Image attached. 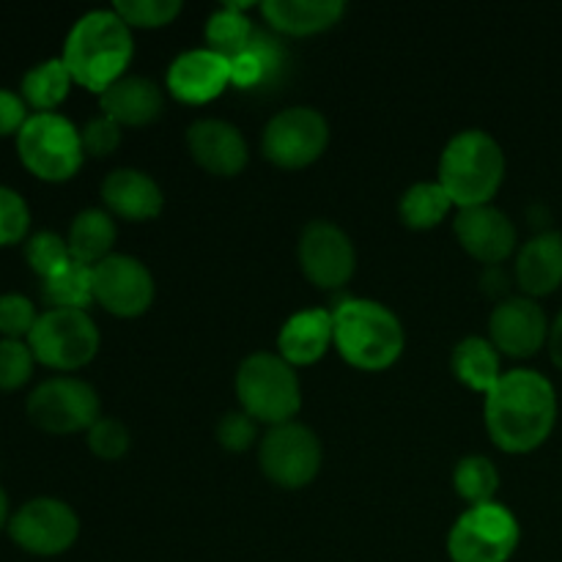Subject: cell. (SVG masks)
Wrapping results in <instances>:
<instances>
[{
	"label": "cell",
	"mask_w": 562,
	"mask_h": 562,
	"mask_svg": "<svg viewBox=\"0 0 562 562\" xmlns=\"http://www.w3.org/2000/svg\"><path fill=\"white\" fill-rule=\"evenodd\" d=\"M231 82L236 88H245V91L263 88V66L250 47L236 55V58H231Z\"/></svg>",
	"instance_id": "obj_40"
},
{
	"label": "cell",
	"mask_w": 562,
	"mask_h": 562,
	"mask_svg": "<svg viewBox=\"0 0 562 562\" xmlns=\"http://www.w3.org/2000/svg\"><path fill=\"white\" fill-rule=\"evenodd\" d=\"M38 316L31 296L16 294V291H5L0 294V338L9 340H27V335L36 327Z\"/></svg>",
	"instance_id": "obj_35"
},
{
	"label": "cell",
	"mask_w": 562,
	"mask_h": 562,
	"mask_svg": "<svg viewBox=\"0 0 562 562\" xmlns=\"http://www.w3.org/2000/svg\"><path fill=\"white\" fill-rule=\"evenodd\" d=\"M86 434H88L86 437L88 448H91V453L102 461L124 459L126 450H130V445H132L130 428H126L119 417L102 415L91 428H88Z\"/></svg>",
	"instance_id": "obj_36"
},
{
	"label": "cell",
	"mask_w": 562,
	"mask_h": 562,
	"mask_svg": "<svg viewBox=\"0 0 562 562\" xmlns=\"http://www.w3.org/2000/svg\"><path fill=\"white\" fill-rule=\"evenodd\" d=\"M33 368H36V357L27 340L0 338V390L3 393L25 387L33 376Z\"/></svg>",
	"instance_id": "obj_34"
},
{
	"label": "cell",
	"mask_w": 562,
	"mask_h": 562,
	"mask_svg": "<svg viewBox=\"0 0 562 562\" xmlns=\"http://www.w3.org/2000/svg\"><path fill=\"white\" fill-rule=\"evenodd\" d=\"M333 346L357 371H384L404 355V324L382 302L344 300L333 311Z\"/></svg>",
	"instance_id": "obj_3"
},
{
	"label": "cell",
	"mask_w": 562,
	"mask_h": 562,
	"mask_svg": "<svg viewBox=\"0 0 562 562\" xmlns=\"http://www.w3.org/2000/svg\"><path fill=\"white\" fill-rule=\"evenodd\" d=\"M333 346V311L307 307L280 327L278 355L289 366H313Z\"/></svg>",
	"instance_id": "obj_22"
},
{
	"label": "cell",
	"mask_w": 562,
	"mask_h": 562,
	"mask_svg": "<svg viewBox=\"0 0 562 562\" xmlns=\"http://www.w3.org/2000/svg\"><path fill=\"white\" fill-rule=\"evenodd\" d=\"M453 231L459 236V245L486 267H497V263L508 261L516 252V245H519L514 220L503 209L492 206V203L459 209Z\"/></svg>",
	"instance_id": "obj_16"
},
{
	"label": "cell",
	"mask_w": 562,
	"mask_h": 562,
	"mask_svg": "<svg viewBox=\"0 0 562 562\" xmlns=\"http://www.w3.org/2000/svg\"><path fill=\"white\" fill-rule=\"evenodd\" d=\"M115 239H119V228L108 209H82L75 214L66 234V245L75 261L86 263V267H97L108 256H113Z\"/></svg>",
	"instance_id": "obj_24"
},
{
	"label": "cell",
	"mask_w": 562,
	"mask_h": 562,
	"mask_svg": "<svg viewBox=\"0 0 562 562\" xmlns=\"http://www.w3.org/2000/svg\"><path fill=\"white\" fill-rule=\"evenodd\" d=\"M549 327L552 324L538 300H530L525 294L508 296V300L497 302L488 316V340L497 346L499 355L525 360L547 346Z\"/></svg>",
	"instance_id": "obj_15"
},
{
	"label": "cell",
	"mask_w": 562,
	"mask_h": 562,
	"mask_svg": "<svg viewBox=\"0 0 562 562\" xmlns=\"http://www.w3.org/2000/svg\"><path fill=\"white\" fill-rule=\"evenodd\" d=\"M258 439V423L247 412H225L217 423V442L231 453H245Z\"/></svg>",
	"instance_id": "obj_37"
},
{
	"label": "cell",
	"mask_w": 562,
	"mask_h": 562,
	"mask_svg": "<svg viewBox=\"0 0 562 562\" xmlns=\"http://www.w3.org/2000/svg\"><path fill=\"white\" fill-rule=\"evenodd\" d=\"M9 538L33 558H58L80 538V516L58 497H33L9 519Z\"/></svg>",
	"instance_id": "obj_12"
},
{
	"label": "cell",
	"mask_w": 562,
	"mask_h": 562,
	"mask_svg": "<svg viewBox=\"0 0 562 562\" xmlns=\"http://www.w3.org/2000/svg\"><path fill=\"white\" fill-rule=\"evenodd\" d=\"M521 541V527L503 503L470 505L448 532L453 562H508Z\"/></svg>",
	"instance_id": "obj_9"
},
{
	"label": "cell",
	"mask_w": 562,
	"mask_h": 562,
	"mask_svg": "<svg viewBox=\"0 0 562 562\" xmlns=\"http://www.w3.org/2000/svg\"><path fill=\"white\" fill-rule=\"evenodd\" d=\"M450 371L475 393L486 395L494 384L499 382L503 371H499V351L497 346L481 335H467L464 340L453 346L450 355Z\"/></svg>",
	"instance_id": "obj_25"
},
{
	"label": "cell",
	"mask_w": 562,
	"mask_h": 562,
	"mask_svg": "<svg viewBox=\"0 0 562 562\" xmlns=\"http://www.w3.org/2000/svg\"><path fill=\"white\" fill-rule=\"evenodd\" d=\"M165 86L179 102L206 104L231 86V60L209 47L187 49L170 60Z\"/></svg>",
	"instance_id": "obj_17"
},
{
	"label": "cell",
	"mask_w": 562,
	"mask_h": 562,
	"mask_svg": "<svg viewBox=\"0 0 562 562\" xmlns=\"http://www.w3.org/2000/svg\"><path fill=\"white\" fill-rule=\"evenodd\" d=\"M102 203L115 217L146 223L157 220L165 209V192L151 173L137 168H115L99 187Z\"/></svg>",
	"instance_id": "obj_19"
},
{
	"label": "cell",
	"mask_w": 562,
	"mask_h": 562,
	"mask_svg": "<svg viewBox=\"0 0 562 562\" xmlns=\"http://www.w3.org/2000/svg\"><path fill=\"white\" fill-rule=\"evenodd\" d=\"M296 261L316 289H344L357 269L355 241L333 220H313L296 241Z\"/></svg>",
	"instance_id": "obj_13"
},
{
	"label": "cell",
	"mask_w": 562,
	"mask_h": 562,
	"mask_svg": "<svg viewBox=\"0 0 562 562\" xmlns=\"http://www.w3.org/2000/svg\"><path fill=\"white\" fill-rule=\"evenodd\" d=\"M31 115V108H27L25 99L20 97V91L0 88V137L20 135V130L27 124Z\"/></svg>",
	"instance_id": "obj_39"
},
{
	"label": "cell",
	"mask_w": 562,
	"mask_h": 562,
	"mask_svg": "<svg viewBox=\"0 0 562 562\" xmlns=\"http://www.w3.org/2000/svg\"><path fill=\"white\" fill-rule=\"evenodd\" d=\"M453 209V201L439 181H417L401 195L398 214L406 228L428 231L437 228Z\"/></svg>",
	"instance_id": "obj_27"
},
{
	"label": "cell",
	"mask_w": 562,
	"mask_h": 562,
	"mask_svg": "<svg viewBox=\"0 0 562 562\" xmlns=\"http://www.w3.org/2000/svg\"><path fill=\"white\" fill-rule=\"evenodd\" d=\"M236 398L256 423L283 426L302 409V384L294 366L274 351H252L236 368Z\"/></svg>",
	"instance_id": "obj_5"
},
{
	"label": "cell",
	"mask_w": 562,
	"mask_h": 562,
	"mask_svg": "<svg viewBox=\"0 0 562 562\" xmlns=\"http://www.w3.org/2000/svg\"><path fill=\"white\" fill-rule=\"evenodd\" d=\"M437 176L453 206H486L505 181L503 146L483 130L459 132L445 146Z\"/></svg>",
	"instance_id": "obj_4"
},
{
	"label": "cell",
	"mask_w": 562,
	"mask_h": 562,
	"mask_svg": "<svg viewBox=\"0 0 562 562\" xmlns=\"http://www.w3.org/2000/svg\"><path fill=\"white\" fill-rule=\"evenodd\" d=\"M344 0H267L261 14L274 31L289 36H313L329 31L344 16Z\"/></svg>",
	"instance_id": "obj_23"
},
{
	"label": "cell",
	"mask_w": 562,
	"mask_h": 562,
	"mask_svg": "<svg viewBox=\"0 0 562 562\" xmlns=\"http://www.w3.org/2000/svg\"><path fill=\"white\" fill-rule=\"evenodd\" d=\"M547 346H549V357H552V362L562 371V311L552 322V327H549Z\"/></svg>",
	"instance_id": "obj_42"
},
{
	"label": "cell",
	"mask_w": 562,
	"mask_h": 562,
	"mask_svg": "<svg viewBox=\"0 0 562 562\" xmlns=\"http://www.w3.org/2000/svg\"><path fill=\"white\" fill-rule=\"evenodd\" d=\"M453 488L470 505L494 503L499 492V470L486 456H464L453 470Z\"/></svg>",
	"instance_id": "obj_30"
},
{
	"label": "cell",
	"mask_w": 562,
	"mask_h": 562,
	"mask_svg": "<svg viewBox=\"0 0 562 562\" xmlns=\"http://www.w3.org/2000/svg\"><path fill=\"white\" fill-rule=\"evenodd\" d=\"M31 236V206L14 187L0 184V247L25 245Z\"/></svg>",
	"instance_id": "obj_32"
},
{
	"label": "cell",
	"mask_w": 562,
	"mask_h": 562,
	"mask_svg": "<svg viewBox=\"0 0 562 562\" xmlns=\"http://www.w3.org/2000/svg\"><path fill=\"white\" fill-rule=\"evenodd\" d=\"M80 137L82 148H86V157H110L121 146V124H115L113 119H108L102 113L82 126Z\"/></svg>",
	"instance_id": "obj_38"
},
{
	"label": "cell",
	"mask_w": 562,
	"mask_h": 562,
	"mask_svg": "<svg viewBox=\"0 0 562 562\" xmlns=\"http://www.w3.org/2000/svg\"><path fill=\"white\" fill-rule=\"evenodd\" d=\"M187 148L203 170H209L212 176H223V179L241 173L250 159V148H247L239 126L223 119L192 121L187 126Z\"/></svg>",
	"instance_id": "obj_18"
},
{
	"label": "cell",
	"mask_w": 562,
	"mask_h": 562,
	"mask_svg": "<svg viewBox=\"0 0 562 562\" xmlns=\"http://www.w3.org/2000/svg\"><path fill=\"white\" fill-rule=\"evenodd\" d=\"M516 285L525 296L538 300L549 296L562 285V234L554 228L538 231L516 250L514 261Z\"/></svg>",
	"instance_id": "obj_20"
},
{
	"label": "cell",
	"mask_w": 562,
	"mask_h": 562,
	"mask_svg": "<svg viewBox=\"0 0 562 562\" xmlns=\"http://www.w3.org/2000/svg\"><path fill=\"white\" fill-rule=\"evenodd\" d=\"M157 285L140 258L113 252L93 267V302L119 318H135L151 307Z\"/></svg>",
	"instance_id": "obj_14"
},
{
	"label": "cell",
	"mask_w": 562,
	"mask_h": 562,
	"mask_svg": "<svg viewBox=\"0 0 562 562\" xmlns=\"http://www.w3.org/2000/svg\"><path fill=\"white\" fill-rule=\"evenodd\" d=\"M486 431L505 453H532L558 423V395L552 382L532 368H514L486 393Z\"/></svg>",
	"instance_id": "obj_1"
},
{
	"label": "cell",
	"mask_w": 562,
	"mask_h": 562,
	"mask_svg": "<svg viewBox=\"0 0 562 562\" xmlns=\"http://www.w3.org/2000/svg\"><path fill=\"white\" fill-rule=\"evenodd\" d=\"M25 261L31 272H36L38 278H49L64 263L71 261L66 236L55 234V231H36V234H31L25 239Z\"/></svg>",
	"instance_id": "obj_31"
},
{
	"label": "cell",
	"mask_w": 562,
	"mask_h": 562,
	"mask_svg": "<svg viewBox=\"0 0 562 562\" xmlns=\"http://www.w3.org/2000/svg\"><path fill=\"white\" fill-rule=\"evenodd\" d=\"M329 146V121L322 110L294 104L267 121L261 135V151L272 165L300 170L316 162Z\"/></svg>",
	"instance_id": "obj_11"
},
{
	"label": "cell",
	"mask_w": 562,
	"mask_h": 562,
	"mask_svg": "<svg viewBox=\"0 0 562 562\" xmlns=\"http://www.w3.org/2000/svg\"><path fill=\"white\" fill-rule=\"evenodd\" d=\"M71 86H75V80H71L69 66L58 55V58L38 60L22 75L20 97L25 99L33 113H55L66 102Z\"/></svg>",
	"instance_id": "obj_26"
},
{
	"label": "cell",
	"mask_w": 562,
	"mask_h": 562,
	"mask_svg": "<svg viewBox=\"0 0 562 562\" xmlns=\"http://www.w3.org/2000/svg\"><path fill=\"white\" fill-rule=\"evenodd\" d=\"M324 464V448L318 434L305 423L272 426L258 448V467L280 488H305L316 481Z\"/></svg>",
	"instance_id": "obj_10"
},
{
	"label": "cell",
	"mask_w": 562,
	"mask_h": 562,
	"mask_svg": "<svg viewBox=\"0 0 562 562\" xmlns=\"http://www.w3.org/2000/svg\"><path fill=\"white\" fill-rule=\"evenodd\" d=\"M11 514H14V510H11L9 494H5V488L0 486V532H3L5 527H9V519H11Z\"/></svg>",
	"instance_id": "obj_43"
},
{
	"label": "cell",
	"mask_w": 562,
	"mask_h": 562,
	"mask_svg": "<svg viewBox=\"0 0 562 562\" xmlns=\"http://www.w3.org/2000/svg\"><path fill=\"white\" fill-rule=\"evenodd\" d=\"M42 296L49 307H69V311H86L93 302V267L75 261L42 280Z\"/></svg>",
	"instance_id": "obj_29"
},
{
	"label": "cell",
	"mask_w": 562,
	"mask_h": 562,
	"mask_svg": "<svg viewBox=\"0 0 562 562\" xmlns=\"http://www.w3.org/2000/svg\"><path fill=\"white\" fill-rule=\"evenodd\" d=\"M25 415L38 431L66 437L88 431L102 417V401L97 387L77 376H49L31 390Z\"/></svg>",
	"instance_id": "obj_7"
},
{
	"label": "cell",
	"mask_w": 562,
	"mask_h": 562,
	"mask_svg": "<svg viewBox=\"0 0 562 562\" xmlns=\"http://www.w3.org/2000/svg\"><path fill=\"white\" fill-rule=\"evenodd\" d=\"M514 285H516V278H514V274L505 272L503 263H497V267H486V269H483L481 289L486 291L488 296H494V300H497V302H503V300H508V296H514V294H510V289H514Z\"/></svg>",
	"instance_id": "obj_41"
},
{
	"label": "cell",
	"mask_w": 562,
	"mask_h": 562,
	"mask_svg": "<svg viewBox=\"0 0 562 562\" xmlns=\"http://www.w3.org/2000/svg\"><path fill=\"white\" fill-rule=\"evenodd\" d=\"M99 108L121 126H146L165 110V93L143 75H124L108 91L99 93Z\"/></svg>",
	"instance_id": "obj_21"
},
{
	"label": "cell",
	"mask_w": 562,
	"mask_h": 562,
	"mask_svg": "<svg viewBox=\"0 0 562 562\" xmlns=\"http://www.w3.org/2000/svg\"><path fill=\"white\" fill-rule=\"evenodd\" d=\"M181 0H119L113 11L130 27H162L181 14Z\"/></svg>",
	"instance_id": "obj_33"
},
{
	"label": "cell",
	"mask_w": 562,
	"mask_h": 562,
	"mask_svg": "<svg viewBox=\"0 0 562 562\" xmlns=\"http://www.w3.org/2000/svg\"><path fill=\"white\" fill-rule=\"evenodd\" d=\"M14 143L27 173L49 184L75 179L86 162L80 126L60 113H33Z\"/></svg>",
	"instance_id": "obj_6"
},
{
	"label": "cell",
	"mask_w": 562,
	"mask_h": 562,
	"mask_svg": "<svg viewBox=\"0 0 562 562\" xmlns=\"http://www.w3.org/2000/svg\"><path fill=\"white\" fill-rule=\"evenodd\" d=\"M135 55L132 27L110 9L86 11L64 38V64L71 80L93 93H102L126 75Z\"/></svg>",
	"instance_id": "obj_2"
},
{
	"label": "cell",
	"mask_w": 562,
	"mask_h": 562,
	"mask_svg": "<svg viewBox=\"0 0 562 562\" xmlns=\"http://www.w3.org/2000/svg\"><path fill=\"white\" fill-rule=\"evenodd\" d=\"M250 5L252 3H225L217 11H212L206 22L209 49H214V53H220L228 60L245 53L252 33H256V27H252V22L245 14Z\"/></svg>",
	"instance_id": "obj_28"
},
{
	"label": "cell",
	"mask_w": 562,
	"mask_h": 562,
	"mask_svg": "<svg viewBox=\"0 0 562 562\" xmlns=\"http://www.w3.org/2000/svg\"><path fill=\"white\" fill-rule=\"evenodd\" d=\"M36 362L53 371L71 373L86 368L99 351V327L88 311L47 307L27 335Z\"/></svg>",
	"instance_id": "obj_8"
}]
</instances>
